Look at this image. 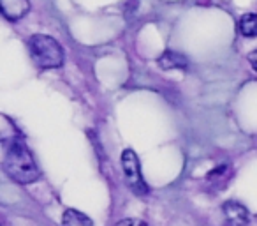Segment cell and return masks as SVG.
I'll return each mask as SVG.
<instances>
[{"label":"cell","mask_w":257,"mask_h":226,"mask_svg":"<svg viewBox=\"0 0 257 226\" xmlns=\"http://www.w3.org/2000/svg\"><path fill=\"white\" fill-rule=\"evenodd\" d=\"M121 170H123L125 182L138 196H145L148 194V186L143 179V173H141V165L140 159H138L136 152L133 148H125L121 152Z\"/></svg>","instance_id":"obj_3"},{"label":"cell","mask_w":257,"mask_h":226,"mask_svg":"<svg viewBox=\"0 0 257 226\" xmlns=\"http://www.w3.org/2000/svg\"><path fill=\"white\" fill-rule=\"evenodd\" d=\"M248 62L252 64V67L257 71V50H255V51H252V53L248 55Z\"/></svg>","instance_id":"obj_10"},{"label":"cell","mask_w":257,"mask_h":226,"mask_svg":"<svg viewBox=\"0 0 257 226\" xmlns=\"http://www.w3.org/2000/svg\"><path fill=\"white\" fill-rule=\"evenodd\" d=\"M238 30L245 37H257V15L253 13L243 15L238 23Z\"/></svg>","instance_id":"obj_8"},{"label":"cell","mask_w":257,"mask_h":226,"mask_svg":"<svg viewBox=\"0 0 257 226\" xmlns=\"http://www.w3.org/2000/svg\"><path fill=\"white\" fill-rule=\"evenodd\" d=\"M62 226H93L88 215L81 214L76 208H67L62 215Z\"/></svg>","instance_id":"obj_7"},{"label":"cell","mask_w":257,"mask_h":226,"mask_svg":"<svg viewBox=\"0 0 257 226\" xmlns=\"http://www.w3.org/2000/svg\"><path fill=\"white\" fill-rule=\"evenodd\" d=\"M4 170L9 179L15 180L20 186H29V184L39 180L41 172L22 138L4 140Z\"/></svg>","instance_id":"obj_1"},{"label":"cell","mask_w":257,"mask_h":226,"mask_svg":"<svg viewBox=\"0 0 257 226\" xmlns=\"http://www.w3.org/2000/svg\"><path fill=\"white\" fill-rule=\"evenodd\" d=\"M222 212H224V217L229 222V226H245L248 222V210L234 200L225 201L222 205Z\"/></svg>","instance_id":"obj_4"},{"label":"cell","mask_w":257,"mask_h":226,"mask_svg":"<svg viewBox=\"0 0 257 226\" xmlns=\"http://www.w3.org/2000/svg\"><path fill=\"white\" fill-rule=\"evenodd\" d=\"M0 9L8 20L18 22L30 11V2L29 0H0Z\"/></svg>","instance_id":"obj_5"},{"label":"cell","mask_w":257,"mask_h":226,"mask_svg":"<svg viewBox=\"0 0 257 226\" xmlns=\"http://www.w3.org/2000/svg\"><path fill=\"white\" fill-rule=\"evenodd\" d=\"M29 50L39 69H57L64 64V48L46 34H34L29 39Z\"/></svg>","instance_id":"obj_2"},{"label":"cell","mask_w":257,"mask_h":226,"mask_svg":"<svg viewBox=\"0 0 257 226\" xmlns=\"http://www.w3.org/2000/svg\"><path fill=\"white\" fill-rule=\"evenodd\" d=\"M159 65L166 71H171V69H180V71H185L189 67V62H187L185 55L176 53V51H164V53L159 57Z\"/></svg>","instance_id":"obj_6"},{"label":"cell","mask_w":257,"mask_h":226,"mask_svg":"<svg viewBox=\"0 0 257 226\" xmlns=\"http://www.w3.org/2000/svg\"><path fill=\"white\" fill-rule=\"evenodd\" d=\"M114 226H148V224L145 221H141V219L128 217V219H121V221H118Z\"/></svg>","instance_id":"obj_9"}]
</instances>
